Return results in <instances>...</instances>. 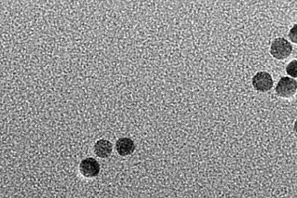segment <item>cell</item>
I'll use <instances>...</instances> for the list:
<instances>
[{
  "instance_id": "1",
  "label": "cell",
  "mask_w": 297,
  "mask_h": 198,
  "mask_svg": "<svg viewBox=\"0 0 297 198\" xmlns=\"http://www.w3.org/2000/svg\"><path fill=\"white\" fill-rule=\"evenodd\" d=\"M292 51H293V47L290 42L282 37L276 38L270 47L271 55L278 60L287 58L292 53Z\"/></svg>"
},
{
  "instance_id": "2",
  "label": "cell",
  "mask_w": 297,
  "mask_h": 198,
  "mask_svg": "<svg viewBox=\"0 0 297 198\" xmlns=\"http://www.w3.org/2000/svg\"><path fill=\"white\" fill-rule=\"evenodd\" d=\"M297 83L289 77H282L277 84L276 93L282 98H291L297 92Z\"/></svg>"
},
{
  "instance_id": "3",
  "label": "cell",
  "mask_w": 297,
  "mask_h": 198,
  "mask_svg": "<svg viewBox=\"0 0 297 198\" xmlns=\"http://www.w3.org/2000/svg\"><path fill=\"white\" fill-rule=\"evenodd\" d=\"M254 88L260 92H267L273 87V79L267 72H259L253 78Z\"/></svg>"
},
{
  "instance_id": "4",
  "label": "cell",
  "mask_w": 297,
  "mask_h": 198,
  "mask_svg": "<svg viewBox=\"0 0 297 198\" xmlns=\"http://www.w3.org/2000/svg\"><path fill=\"white\" fill-rule=\"evenodd\" d=\"M100 169V164L95 158H86L80 163V173L85 178H95L99 174Z\"/></svg>"
},
{
  "instance_id": "5",
  "label": "cell",
  "mask_w": 297,
  "mask_h": 198,
  "mask_svg": "<svg viewBox=\"0 0 297 198\" xmlns=\"http://www.w3.org/2000/svg\"><path fill=\"white\" fill-rule=\"evenodd\" d=\"M95 154L100 158H107L113 152V145L107 139H100L95 144Z\"/></svg>"
},
{
  "instance_id": "6",
  "label": "cell",
  "mask_w": 297,
  "mask_h": 198,
  "mask_svg": "<svg viewBox=\"0 0 297 198\" xmlns=\"http://www.w3.org/2000/svg\"><path fill=\"white\" fill-rule=\"evenodd\" d=\"M116 151L121 156H127L132 154L135 150V144L133 140L129 138H122L116 141Z\"/></svg>"
},
{
  "instance_id": "7",
  "label": "cell",
  "mask_w": 297,
  "mask_h": 198,
  "mask_svg": "<svg viewBox=\"0 0 297 198\" xmlns=\"http://www.w3.org/2000/svg\"><path fill=\"white\" fill-rule=\"evenodd\" d=\"M286 72L291 75L292 77H297V60H294L288 64L286 67Z\"/></svg>"
},
{
  "instance_id": "8",
  "label": "cell",
  "mask_w": 297,
  "mask_h": 198,
  "mask_svg": "<svg viewBox=\"0 0 297 198\" xmlns=\"http://www.w3.org/2000/svg\"><path fill=\"white\" fill-rule=\"evenodd\" d=\"M289 37L295 43H297V25H295L293 29L291 30Z\"/></svg>"
}]
</instances>
